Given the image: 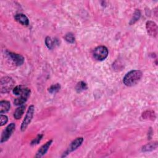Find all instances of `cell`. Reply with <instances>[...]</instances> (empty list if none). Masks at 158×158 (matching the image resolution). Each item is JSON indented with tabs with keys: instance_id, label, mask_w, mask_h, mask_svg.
Returning <instances> with one entry per match:
<instances>
[{
	"instance_id": "obj_1",
	"label": "cell",
	"mask_w": 158,
	"mask_h": 158,
	"mask_svg": "<svg viewBox=\"0 0 158 158\" xmlns=\"http://www.w3.org/2000/svg\"><path fill=\"white\" fill-rule=\"evenodd\" d=\"M143 73L139 70H133L128 72L123 77V82L127 86H132L136 85L142 78Z\"/></svg>"
},
{
	"instance_id": "obj_2",
	"label": "cell",
	"mask_w": 158,
	"mask_h": 158,
	"mask_svg": "<svg viewBox=\"0 0 158 158\" xmlns=\"http://www.w3.org/2000/svg\"><path fill=\"white\" fill-rule=\"evenodd\" d=\"M15 81L10 77H4L1 78L0 82V90L1 93H7L10 91L14 86Z\"/></svg>"
},
{
	"instance_id": "obj_3",
	"label": "cell",
	"mask_w": 158,
	"mask_h": 158,
	"mask_svg": "<svg viewBox=\"0 0 158 158\" xmlns=\"http://www.w3.org/2000/svg\"><path fill=\"white\" fill-rule=\"evenodd\" d=\"M93 54L95 59L102 61L107 58L109 54V51L106 46H99L94 49Z\"/></svg>"
},
{
	"instance_id": "obj_4",
	"label": "cell",
	"mask_w": 158,
	"mask_h": 158,
	"mask_svg": "<svg viewBox=\"0 0 158 158\" xmlns=\"http://www.w3.org/2000/svg\"><path fill=\"white\" fill-rule=\"evenodd\" d=\"M34 112H35V107L33 105H31L29 106L27 114L25 115V117L21 124L20 129L22 131H24L28 125L30 123L34 115Z\"/></svg>"
},
{
	"instance_id": "obj_5",
	"label": "cell",
	"mask_w": 158,
	"mask_h": 158,
	"mask_svg": "<svg viewBox=\"0 0 158 158\" xmlns=\"http://www.w3.org/2000/svg\"><path fill=\"white\" fill-rule=\"evenodd\" d=\"M83 141V137H78L76 139H75L73 141L71 142L70 145L69 146L67 149L66 151L64 153V154L62 156V157H65L69 154H70L71 152H73V151L76 150L78 147H80Z\"/></svg>"
},
{
	"instance_id": "obj_6",
	"label": "cell",
	"mask_w": 158,
	"mask_h": 158,
	"mask_svg": "<svg viewBox=\"0 0 158 158\" xmlns=\"http://www.w3.org/2000/svg\"><path fill=\"white\" fill-rule=\"evenodd\" d=\"M15 125L14 123H10L7 125V127L3 130L1 137V143H2L9 139V138L12 135V133L15 130Z\"/></svg>"
},
{
	"instance_id": "obj_7",
	"label": "cell",
	"mask_w": 158,
	"mask_h": 158,
	"mask_svg": "<svg viewBox=\"0 0 158 158\" xmlns=\"http://www.w3.org/2000/svg\"><path fill=\"white\" fill-rule=\"evenodd\" d=\"M31 93V90L30 88L26 87L25 90L24 92L19 96V97L15 98L14 101V104L15 106H22L23 104L28 99L29 96H30Z\"/></svg>"
},
{
	"instance_id": "obj_8",
	"label": "cell",
	"mask_w": 158,
	"mask_h": 158,
	"mask_svg": "<svg viewBox=\"0 0 158 158\" xmlns=\"http://www.w3.org/2000/svg\"><path fill=\"white\" fill-rule=\"evenodd\" d=\"M7 54L17 66L22 65L23 64L24 57L22 55L9 51L7 52Z\"/></svg>"
},
{
	"instance_id": "obj_9",
	"label": "cell",
	"mask_w": 158,
	"mask_h": 158,
	"mask_svg": "<svg viewBox=\"0 0 158 158\" xmlns=\"http://www.w3.org/2000/svg\"><path fill=\"white\" fill-rule=\"evenodd\" d=\"M146 28L148 35L152 37H156L157 34V26L154 22L148 21L146 23Z\"/></svg>"
},
{
	"instance_id": "obj_10",
	"label": "cell",
	"mask_w": 158,
	"mask_h": 158,
	"mask_svg": "<svg viewBox=\"0 0 158 158\" xmlns=\"http://www.w3.org/2000/svg\"><path fill=\"white\" fill-rule=\"evenodd\" d=\"M52 143V140H49L48 142H46L44 144L42 145L40 148L37 151L36 155H35V157H43L48 151L50 146L51 145Z\"/></svg>"
},
{
	"instance_id": "obj_11",
	"label": "cell",
	"mask_w": 158,
	"mask_h": 158,
	"mask_svg": "<svg viewBox=\"0 0 158 158\" xmlns=\"http://www.w3.org/2000/svg\"><path fill=\"white\" fill-rule=\"evenodd\" d=\"M15 20L24 26H28L29 24V20L28 18L23 14L19 13L17 14L14 16Z\"/></svg>"
},
{
	"instance_id": "obj_12",
	"label": "cell",
	"mask_w": 158,
	"mask_h": 158,
	"mask_svg": "<svg viewBox=\"0 0 158 158\" xmlns=\"http://www.w3.org/2000/svg\"><path fill=\"white\" fill-rule=\"evenodd\" d=\"M45 44L49 49H52L56 45L59 44V41L57 39H52L49 36H47L45 39Z\"/></svg>"
},
{
	"instance_id": "obj_13",
	"label": "cell",
	"mask_w": 158,
	"mask_h": 158,
	"mask_svg": "<svg viewBox=\"0 0 158 158\" xmlns=\"http://www.w3.org/2000/svg\"><path fill=\"white\" fill-rule=\"evenodd\" d=\"M157 148V142L149 143L143 146L141 151L143 152H150L156 149Z\"/></svg>"
},
{
	"instance_id": "obj_14",
	"label": "cell",
	"mask_w": 158,
	"mask_h": 158,
	"mask_svg": "<svg viewBox=\"0 0 158 158\" xmlns=\"http://www.w3.org/2000/svg\"><path fill=\"white\" fill-rule=\"evenodd\" d=\"M25 105H22V106H19V107H17L16 109V110H15L14 112V117L18 120V119H20L23 114H24V112H25Z\"/></svg>"
},
{
	"instance_id": "obj_15",
	"label": "cell",
	"mask_w": 158,
	"mask_h": 158,
	"mask_svg": "<svg viewBox=\"0 0 158 158\" xmlns=\"http://www.w3.org/2000/svg\"><path fill=\"white\" fill-rule=\"evenodd\" d=\"M10 107V104L7 101H1L0 102V114L7 112Z\"/></svg>"
},
{
	"instance_id": "obj_16",
	"label": "cell",
	"mask_w": 158,
	"mask_h": 158,
	"mask_svg": "<svg viewBox=\"0 0 158 158\" xmlns=\"http://www.w3.org/2000/svg\"><path fill=\"white\" fill-rule=\"evenodd\" d=\"M25 88H26V87H25L23 86L17 85L12 89V92L15 95L20 96L24 92V91L25 90Z\"/></svg>"
},
{
	"instance_id": "obj_17",
	"label": "cell",
	"mask_w": 158,
	"mask_h": 158,
	"mask_svg": "<svg viewBox=\"0 0 158 158\" xmlns=\"http://www.w3.org/2000/svg\"><path fill=\"white\" fill-rule=\"evenodd\" d=\"M87 85L86 83H85L84 81H80L77 83L76 87H75V89L77 91V93H80L83 91H85L87 89Z\"/></svg>"
},
{
	"instance_id": "obj_18",
	"label": "cell",
	"mask_w": 158,
	"mask_h": 158,
	"mask_svg": "<svg viewBox=\"0 0 158 158\" xmlns=\"http://www.w3.org/2000/svg\"><path fill=\"white\" fill-rule=\"evenodd\" d=\"M60 85L59 83H56L54 85H51L49 88H48V91L51 93V94H53V93H56L57 92H58L60 89Z\"/></svg>"
},
{
	"instance_id": "obj_19",
	"label": "cell",
	"mask_w": 158,
	"mask_h": 158,
	"mask_svg": "<svg viewBox=\"0 0 158 158\" xmlns=\"http://www.w3.org/2000/svg\"><path fill=\"white\" fill-rule=\"evenodd\" d=\"M141 16V13H140V11L139 10H136L134 14H133V16L132 17V19H131L130 20V24L131 25V24H133L135 23L137 20H139V17Z\"/></svg>"
},
{
	"instance_id": "obj_20",
	"label": "cell",
	"mask_w": 158,
	"mask_h": 158,
	"mask_svg": "<svg viewBox=\"0 0 158 158\" xmlns=\"http://www.w3.org/2000/svg\"><path fill=\"white\" fill-rule=\"evenodd\" d=\"M65 40L69 43H73L75 42V36L73 33H68L65 36Z\"/></svg>"
},
{
	"instance_id": "obj_21",
	"label": "cell",
	"mask_w": 158,
	"mask_h": 158,
	"mask_svg": "<svg viewBox=\"0 0 158 158\" xmlns=\"http://www.w3.org/2000/svg\"><path fill=\"white\" fill-rule=\"evenodd\" d=\"M43 136V135H42V134H38V135L36 136V137L31 141V143H30L31 145V146H33V145H36V144H39V143L40 142V141L42 139Z\"/></svg>"
},
{
	"instance_id": "obj_22",
	"label": "cell",
	"mask_w": 158,
	"mask_h": 158,
	"mask_svg": "<svg viewBox=\"0 0 158 158\" xmlns=\"http://www.w3.org/2000/svg\"><path fill=\"white\" fill-rule=\"evenodd\" d=\"M7 121H8V117L6 115H2L1 114V115H0V123H1L0 125H1V127L6 124Z\"/></svg>"
},
{
	"instance_id": "obj_23",
	"label": "cell",
	"mask_w": 158,
	"mask_h": 158,
	"mask_svg": "<svg viewBox=\"0 0 158 158\" xmlns=\"http://www.w3.org/2000/svg\"><path fill=\"white\" fill-rule=\"evenodd\" d=\"M154 115V112L152 111H146L144 113H143V117L144 118H152L151 120H152L153 118V115Z\"/></svg>"
}]
</instances>
